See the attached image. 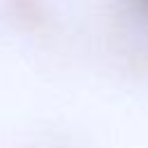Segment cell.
<instances>
[{
	"instance_id": "1",
	"label": "cell",
	"mask_w": 148,
	"mask_h": 148,
	"mask_svg": "<svg viewBox=\"0 0 148 148\" xmlns=\"http://www.w3.org/2000/svg\"><path fill=\"white\" fill-rule=\"evenodd\" d=\"M132 2H134L136 12H139V14H143V16L148 18V0H132Z\"/></svg>"
}]
</instances>
